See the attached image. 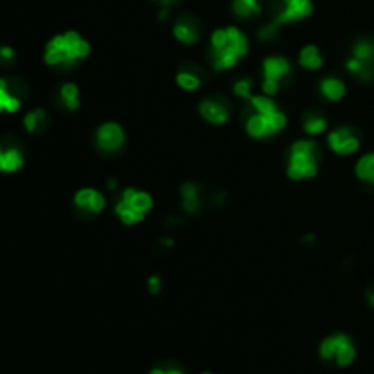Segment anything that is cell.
<instances>
[{"label":"cell","mask_w":374,"mask_h":374,"mask_svg":"<svg viewBox=\"0 0 374 374\" xmlns=\"http://www.w3.org/2000/svg\"><path fill=\"white\" fill-rule=\"evenodd\" d=\"M167 374H182V373L178 369H170V371H167Z\"/></svg>","instance_id":"obj_32"},{"label":"cell","mask_w":374,"mask_h":374,"mask_svg":"<svg viewBox=\"0 0 374 374\" xmlns=\"http://www.w3.org/2000/svg\"><path fill=\"white\" fill-rule=\"evenodd\" d=\"M126 141V133L119 126L117 123H104L99 126L95 133V143L97 148L104 153H115L124 146Z\"/></svg>","instance_id":"obj_10"},{"label":"cell","mask_w":374,"mask_h":374,"mask_svg":"<svg viewBox=\"0 0 374 374\" xmlns=\"http://www.w3.org/2000/svg\"><path fill=\"white\" fill-rule=\"evenodd\" d=\"M148 289H150L152 294H158L161 291V280H159V276H152L148 280Z\"/></svg>","instance_id":"obj_28"},{"label":"cell","mask_w":374,"mask_h":374,"mask_svg":"<svg viewBox=\"0 0 374 374\" xmlns=\"http://www.w3.org/2000/svg\"><path fill=\"white\" fill-rule=\"evenodd\" d=\"M329 146L330 150L338 155H350L359 148V137L356 132L349 126H341L338 130H332L329 133Z\"/></svg>","instance_id":"obj_11"},{"label":"cell","mask_w":374,"mask_h":374,"mask_svg":"<svg viewBox=\"0 0 374 374\" xmlns=\"http://www.w3.org/2000/svg\"><path fill=\"white\" fill-rule=\"evenodd\" d=\"M356 176L362 181L374 185V153H367L356 163Z\"/></svg>","instance_id":"obj_24"},{"label":"cell","mask_w":374,"mask_h":374,"mask_svg":"<svg viewBox=\"0 0 374 374\" xmlns=\"http://www.w3.org/2000/svg\"><path fill=\"white\" fill-rule=\"evenodd\" d=\"M203 374H210V373H203Z\"/></svg>","instance_id":"obj_33"},{"label":"cell","mask_w":374,"mask_h":374,"mask_svg":"<svg viewBox=\"0 0 374 374\" xmlns=\"http://www.w3.org/2000/svg\"><path fill=\"white\" fill-rule=\"evenodd\" d=\"M345 68L349 74L362 80L374 79V42L371 40H359L352 46V55L345 62Z\"/></svg>","instance_id":"obj_7"},{"label":"cell","mask_w":374,"mask_h":374,"mask_svg":"<svg viewBox=\"0 0 374 374\" xmlns=\"http://www.w3.org/2000/svg\"><path fill=\"white\" fill-rule=\"evenodd\" d=\"M318 163H320V146L312 139L296 141L289 152V167L287 176L292 181H303L312 179L318 173Z\"/></svg>","instance_id":"obj_4"},{"label":"cell","mask_w":374,"mask_h":374,"mask_svg":"<svg viewBox=\"0 0 374 374\" xmlns=\"http://www.w3.org/2000/svg\"><path fill=\"white\" fill-rule=\"evenodd\" d=\"M323 65V57H321L320 49L314 44H309L301 48L300 51V66L305 69H320Z\"/></svg>","instance_id":"obj_19"},{"label":"cell","mask_w":374,"mask_h":374,"mask_svg":"<svg viewBox=\"0 0 374 374\" xmlns=\"http://www.w3.org/2000/svg\"><path fill=\"white\" fill-rule=\"evenodd\" d=\"M75 207L84 214H99L106 205V199L95 188H80L74 197Z\"/></svg>","instance_id":"obj_13"},{"label":"cell","mask_w":374,"mask_h":374,"mask_svg":"<svg viewBox=\"0 0 374 374\" xmlns=\"http://www.w3.org/2000/svg\"><path fill=\"white\" fill-rule=\"evenodd\" d=\"M232 10L241 19H254L261 15L260 0H232Z\"/></svg>","instance_id":"obj_20"},{"label":"cell","mask_w":374,"mask_h":374,"mask_svg":"<svg viewBox=\"0 0 374 374\" xmlns=\"http://www.w3.org/2000/svg\"><path fill=\"white\" fill-rule=\"evenodd\" d=\"M327 119L320 114H307L303 119V130L310 135H318V133L325 132Z\"/></svg>","instance_id":"obj_25"},{"label":"cell","mask_w":374,"mask_h":374,"mask_svg":"<svg viewBox=\"0 0 374 374\" xmlns=\"http://www.w3.org/2000/svg\"><path fill=\"white\" fill-rule=\"evenodd\" d=\"M246 101L252 108L245 126L250 137L269 139L283 132L287 126V115L269 95H250Z\"/></svg>","instance_id":"obj_1"},{"label":"cell","mask_w":374,"mask_h":374,"mask_svg":"<svg viewBox=\"0 0 374 374\" xmlns=\"http://www.w3.org/2000/svg\"><path fill=\"white\" fill-rule=\"evenodd\" d=\"M312 11H314L312 0H280L276 6V13H274L271 22L260 30V39L272 40L276 37L280 28L307 19V17L312 15Z\"/></svg>","instance_id":"obj_5"},{"label":"cell","mask_w":374,"mask_h":374,"mask_svg":"<svg viewBox=\"0 0 374 374\" xmlns=\"http://www.w3.org/2000/svg\"><path fill=\"white\" fill-rule=\"evenodd\" d=\"M173 37L182 44H196L201 37V26L194 17H181L173 26Z\"/></svg>","instance_id":"obj_15"},{"label":"cell","mask_w":374,"mask_h":374,"mask_svg":"<svg viewBox=\"0 0 374 374\" xmlns=\"http://www.w3.org/2000/svg\"><path fill=\"white\" fill-rule=\"evenodd\" d=\"M365 296H367V303H369L371 307H374V285L367 289V294Z\"/></svg>","instance_id":"obj_30"},{"label":"cell","mask_w":374,"mask_h":374,"mask_svg":"<svg viewBox=\"0 0 374 374\" xmlns=\"http://www.w3.org/2000/svg\"><path fill=\"white\" fill-rule=\"evenodd\" d=\"M24 167V153L19 146L13 144H0V172L13 173L19 172L20 168Z\"/></svg>","instance_id":"obj_16"},{"label":"cell","mask_w":374,"mask_h":374,"mask_svg":"<svg viewBox=\"0 0 374 374\" xmlns=\"http://www.w3.org/2000/svg\"><path fill=\"white\" fill-rule=\"evenodd\" d=\"M48 126V114L44 110H31L24 115V128L30 133H39Z\"/></svg>","instance_id":"obj_22"},{"label":"cell","mask_w":374,"mask_h":374,"mask_svg":"<svg viewBox=\"0 0 374 374\" xmlns=\"http://www.w3.org/2000/svg\"><path fill=\"white\" fill-rule=\"evenodd\" d=\"M176 83H178L179 88L187 90V92H194V90L201 86V75L196 74L194 69H181L176 75Z\"/></svg>","instance_id":"obj_23"},{"label":"cell","mask_w":374,"mask_h":374,"mask_svg":"<svg viewBox=\"0 0 374 374\" xmlns=\"http://www.w3.org/2000/svg\"><path fill=\"white\" fill-rule=\"evenodd\" d=\"M199 114L210 124H225L230 117V110L227 101L223 99H205L199 104Z\"/></svg>","instance_id":"obj_12"},{"label":"cell","mask_w":374,"mask_h":374,"mask_svg":"<svg viewBox=\"0 0 374 374\" xmlns=\"http://www.w3.org/2000/svg\"><path fill=\"white\" fill-rule=\"evenodd\" d=\"M152 205L153 201L150 194L137 188H126L115 205V214L124 225H135L146 217L148 212L152 210Z\"/></svg>","instance_id":"obj_6"},{"label":"cell","mask_w":374,"mask_h":374,"mask_svg":"<svg viewBox=\"0 0 374 374\" xmlns=\"http://www.w3.org/2000/svg\"><path fill=\"white\" fill-rule=\"evenodd\" d=\"M90 55L88 40L77 31H65L48 40L44 48V62L53 68H74Z\"/></svg>","instance_id":"obj_3"},{"label":"cell","mask_w":374,"mask_h":374,"mask_svg":"<svg viewBox=\"0 0 374 374\" xmlns=\"http://www.w3.org/2000/svg\"><path fill=\"white\" fill-rule=\"evenodd\" d=\"M248 53V39L239 28L228 26L210 37V62L217 71L230 69Z\"/></svg>","instance_id":"obj_2"},{"label":"cell","mask_w":374,"mask_h":374,"mask_svg":"<svg viewBox=\"0 0 374 374\" xmlns=\"http://www.w3.org/2000/svg\"><path fill=\"white\" fill-rule=\"evenodd\" d=\"M150 374H167V371H163V369H153Z\"/></svg>","instance_id":"obj_31"},{"label":"cell","mask_w":374,"mask_h":374,"mask_svg":"<svg viewBox=\"0 0 374 374\" xmlns=\"http://www.w3.org/2000/svg\"><path fill=\"white\" fill-rule=\"evenodd\" d=\"M234 94L241 99H248L252 95V80L250 79H241L234 84Z\"/></svg>","instance_id":"obj_26"},{"label":"cell","mask_w":374,"mask_h":374,"mask_svg":"<svg viewBox=\"0 0 374 374\" xmlns=\"http://www.w3.org/2000/svg\"><path fill=\"white\" fill-rule=\"evenodd\" d=\"M59 101L66 110L74 112L79 108V88L74 83H66L59 90Z\"/></svg>","instance_id":"obj_21"},{"label":"cell","mask_w":374,"mask_h":374,"mask_svg":"<svg viewBox=\"0 0 374 374\" xmlns=\"http://www.w3.org/2000/svg\"><path fill=\"white\" fill-rule=\"evenodd\" d=\"M181 203L182 210L188 214H196L201 207V194H199V187L194 182H185L181 187Z\"/></svg>","instance_id":"obj_17"},{"label":"cell","mask_w":374,"mask_h":374,"mask_svg":"<svg viewBox=\"0 0 374 374\" xmlns=\"http://www.w3.org/2000/svg\"><path fill=\"white\" fill-rule=\"evenodd\" d=\"M20 106H22V97L13 83L6 77H0V114H17Z\"/></svg>","instance_id":"obj_14"},{"label":"cell","mask_w":374,"mask_h":374,"mask_svg":"<svg viewBox=\"0 0 374 374\" xmlns=\"http://www.w3.org/2000/svg\"><path fill=\"white\" fill-rule=\"evenodd\" d=\"M320 355L323 359L336 358V364L345 367V365L352 364L356 356V350L352 347V341L347 334H334L329 336L323 340L320 347Z\"/></svg>","instance_id":"obj_9"},{"label":"cell","mask_w":374,"mask_h":374,"mask_svg":"<svg viewBox=\"0 0 374 374\" xmlns=\"http://www.w3.org/2000/svg\"><path fill=\"white\" fill-rule=\"evenodd\" d=\"M15 60V51L10 46H0V65H11Z\"/></svg>","instance_id":"obj_27"},{"label":"cell","mask_w":374,"mask_h":374,"mask_svg":"<svg viewBox=\"0 0 374 374\" xmlns=\"http://www.w3.org/2000/svg\"><path fill=\"white\" fill-rule=\"evenodd\" d=\"M155 2H158V4L163 8V17H164V13L168 11V8H170V6H172L176 0H155Z\"/></svg>","instance_id":"obj_29"},{"label":"cell","mask_w":374,"mask_h":374,"mask_svg":"<svg viewBox=\"0 0 374 374\" xmlns=\"http://www.w3.org/2000/svg\"><path fill=\"white\" fill-rule=\"evenodd\" d=\"M291 74V62L281 55H274L269 59L263 60V83L261 88L265 92V95H276L280 92L283 80Z\"/></svg>","instance_id":"obj_8"},{"label":"cell","mask_w":374,"mask_h":374,"mask_svg":"<svg viewBox=\"0 0 374 374\" xmlns=\"http://www.w3.org/2000/svg\"><path fill=\"white\" fill-rule=\"evenodd\" d=\"M320 92L329 101H340V99L345 97L347 88H345L343 80L336 79V77H325L320 83Z\"/></svg>","instance_id":"obj_18"}]
</instances>
